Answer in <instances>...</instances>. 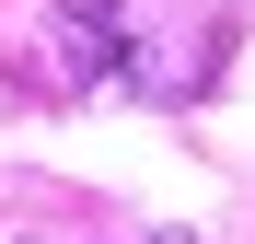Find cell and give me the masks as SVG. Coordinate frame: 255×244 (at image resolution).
<instances>
[{
	"label": "cell",
	"instance_id": "cell-1",
	"mask_svg": "<svg viewBox=\"0 0 255 244\" xmlns=\"http://www.w3.org/2000/svg\"><path fill=\"white\" fill-rule=\"evenodd\" d=\"M116 35H128V0H81V12H58L35 47H47V81L58 93H93V81L116 70Z\"/></svg>",
	"mask_w": 255,
	"mask_h": 244
},
{
	"label": "cell",
	"instance_id": "cell-2",
	"mask_svg": "<svg viewBox=\"0 0 255 244\" xmlns=\"http://www.w3.org/2000/svg\"><path fill=\"white\" fill-rule=\"evenodd\" d=\"M139 93H197L209 81V35H162V58H128Z\"/></svg>",
	"mask_w": 255,
	"mask_h": 244
}]
</instances>
